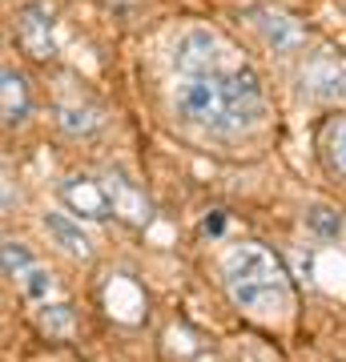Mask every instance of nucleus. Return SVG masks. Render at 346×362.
<instances>
[{"label":"nucleus","mask_w":346,"mask_h":362,"mask_svg":"<svg viewBox=\"0 0 346 362\" xmlns=\"http://www.w3.org/2000/svg\"><path fill=\"white\" fill-rule=\"evenodd\" d=\"M173 65H178L181 77H202V73H214L218 65V37L205 33V28H193L178 40L173 49Z\"/></svg>","instance_id":"obj_4"},{"label":"nucleus","mask_w":346,"mask_h":362,"mask_svg":"<svg viewBox=\"0 0 346 362\" xmlns=\"http://www.w3.org/2000/svg\"><path fill=\"white\" fill-rule=\"evenodd\" d=\"M0 109H4V125H21L28 117V85L16 69L0 73Z\"/></svg>","instance_id":"obj_10"},{"label":"nucleus","mask_w":346,"mask_h":362,"mask_svg":"<svg viewBox=\"0 0 346 362\" xmlns=\"http://www.w3.org/2000/svg\"><path fill=\"white\" fill-rule=\"evenodd\" d=\"M21 282H25V294H28V298H37V302H45V298L52 294V274L37 270V266H33V270H28Z\"/></svg>","instance_id":"obj_16"},{"label":"nucleus","mask_w":346,"mask_h":362,"mask_svg":"<svg viewBox=\"0 0 346 362\" xmlns=\"http://www.w3.org/2000/svg\"><path fill=\"white\" fill-rule=\"evenodd\" d=\"M302 221H306V230L314 233V238H322V242L342 238V214H338L334 206H322V202H314V206H306Z\"/></svg>","instance_id":"obj_13"},{"label":"nucleus","mask_w":346,"mask_h":362,"mask_svg":"<svg viewBox=\"0 0 346 362\" xmlns=\"http://www.w3.org/2000/svg\"><path fill=\"white\" fill-rule=\"evenodd\" d=\"M61 197L64 206L81 214V218L89 221H105L113 214V202H109V189H105V181H93V177H69L61 185Z\"/></svg>","instance_id":"obj_6"},{"label":"nucleus","mask_w":346,"mask_h":362,"mask_svg":"<svg viewBox=\"0 0 346 362\" xmlns=\"http://www.w3.org/2000/svg\"><path fill=\"white\" fill-rule=\"evenodd\" d=\"M105 189H109V202H113V214L129 226H149L154 218V202L145 197V189H137L133 181H125L121 173H109L105 177Z\"/></svg>","instance_id":"obj_7"},{"label":"nucleus","mask_w":346,"mask_h":362,"mask_svg":"<svg viewBox=\"0 0 346 362\" xmlns=\"http://www.w3.org/2000/svg\"><path fill=\"white\" fill-rule=\"evenodd\" d=\"M40 326H45L49 334H69V330H73V310L61 306V302H57V306L45 302V310H40Z\"/></svg>","instance_id":"obj_15"},{"label":"nucleus","mask_w":346,"mask_h":362,"mask_svg":"<svg viewBox=\"0 0 346 362\" xmlns=\"http://www.w3.org/2000/svg\"><path fill=\"white\" fill-rule=\"evenodd\" d=\"M173 109L185 125H197L214 137H238L262 117V89L250 69L181 77L173 85Z\"/></svg>","instance_id":"obj_1"},{"label":"nucleus","mask_w":346,"mask_h":362,"mask_svg":"<svg viewBox=\"0 0 346 362\" xmlns=\"http://www.w3.org/2000/svg\"><path fill=\"white\" fill-rule=\"evenodd\" d=\"M254 25H258L262 40H266L274 52H294V49H302V40H306V28L298 25L294 16H286V13L258 8V13H254Z\"/></svg>","instance_id":"obj_8"},{"label":"nucleus","mask_w":346,"mask_h":362,"mask_svg":"<svg viewBox=\"0 0 346 362\" xmlns=\"http://www.w3.org/2000/svg\"><path fill=\"white\" fill-rule=\"evenodd\" d=\"M202 230L209 233V238H218V233L226 230V214H221V209H214V214H209V218L202 221Z\"/></svg>","instance_id":"obj_17"},{"label":"nucleus","mask_w":346,"mask_h":362,"mask_svg":"<svg viewBox=\"0 0 346 362\" xmlns=\"http://www.w3.org/2000/svg\"><path fill=\"white\" fill-rule=\"evenodd\" d=\"M318 149H322L326 169H330V173H338V177L346 181V117H334V121H326V125H322Z\"/></svg>","instance_id":"obj_11"},{"label":"nucleus","mask_w":346,"mask_h":362,"mask_svg":"<svg viewBox=\"0 0 346 362\" xmlns=\"http://www.w3.org/2000/svg\"><path fill=\"white\" fill-rule=\"evenodd\" d=\"M33 270V254H28L25 242H13L4 238V278H25Z\"/></svg>","instance_id":"obj_14"},{"label":"nucleus","mask_w":346,"mask_h":362,"mask_svg":"<svg viewBox=\"0 0 346 362\" xmlns=\"http://www.w3.org/2000/svg\"><path fill=\"white\" fill-rule=\"evenodd\" d=\"M302 93L310 101H342L346 97V65L338 57H318L302 69Z\"/></svg>","instance_id":"obj_5"},{"label":"nucleus","mask_w":346,"mask_h":362,"mask_svg":"<svg viewBox=\"0 0 346 362\" xmlns=\"http://www.w3.org/2000/svg\"><path fill=\"white\" fill-rule=\"evenodd\" d=\"M16 37H21V49L37 61H49L57 45H52V8L49 4H25L16 13Z\"/></svg>","instance_id":"obj_3"},{"label":"nucleus","mask_w":346,"mask_h":362,"mask_svg":"<svg viewBox=\"0 0 346 362\" xmlns=\"http://www.w3.org/2000/svg\"><path fill=\"white\" fill-rule=\"evenodd\" d=\"M221 286L233 306L254 318L290 306V278H286L282 262L258 242H242L221 258Z\"/></svg>","instance_id":"obj_2"},{"label":"nucleus","mask_w":346,"mask_h":362,"mask_svg":"<svg viewBox=\"0 0 346 362\" xmlns=\"http://www.w3.org/2000/svg\"><path fill=\"white\" fill-rule=\"evenodd\" d=\"M57 125L69 137H93V133L101 129V113L89 109V105H61L57 109Z\"/></svg>","instance_id":"obj_12"},{"label":"nucleus","mask_w":346,"mask_h":362,"mask_svg":"<svg viewBox=\"0 0 346 362\" xmlns=\"http://www.w3.org/2000/svg\"><path fill=\"white\" fill-rule=\"evenodd\" d=\"M45 230H49V238L64 250V254H73V258H81V262L93 258V246H89V238H85L77 218H69V214H45Z\"/></svg>","instance_id":"obj_9"}]
</instances>
